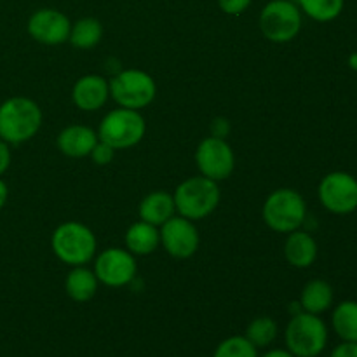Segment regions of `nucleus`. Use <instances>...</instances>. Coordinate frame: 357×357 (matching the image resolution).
I'll return each instance as SVG.
<instances>
[{
	"mask_svg": "<svg viewBox=\"0 0 357 357\" xmlns=\"http://www.w3.org/2000/svg\"><path fill=\"white\" fill-rule=\"evenodd\" d=\"M40 107L24 96H13L0 105V139L9 145L30 142L42 128Z\"/></svg>",
	"mask_w": 357,
	"mask_h": 357,
	"instance_id": "f257e3e1",
	"label": "nucleus"
},
{
	"mask_svg": "<svg viewBox=\"0 0 357 357\" xmlns=\"http://www.w3.org/2000/svg\"><path fill=\"white\" fill-rule=\"evenodd\" d=\"M173 199L176 206V215L192 222H199L216 211L222 201V192H220L218 181L199 174V176L181 181L174 190Z\"/></svg>",
	"mask_w": 357,
	"mask_h": 357,
	"instance_id": "f03ea898",
	"label": "nucleus"
},
{
	"mask_svg": "<svg viewBox=\"0 0 357 357\" xmlns=\"http://www.w3.org/2000/svg\"><path fill=\"white\" fill-rule=\"evenodd\" d=\"M52 253L70 267H80L94 260L98 241L93 230L80 222H65L51 236Z\"/></svg>",
	"mask_w": 357,
	"mask_h": 357,
	"instance_id": "7ed1b4c3",
	"label": "nucleus"
},
{
	"mask_svg": "<svg viewBox=\"0 0 357 357\" xmlns=\"http://www.w3.org/2000/svg\"><path fill=\"white\" fill-rule=\"evenodd\" d=\"M261 216L265 225L274 232H295L305 223L307 202L302 194L293 188H278L265 199Z\"/></svg>",
	"mask_w": 357,
	"mask_h": 357,
	"instance_id": "20e7f679",
	"label": "nucleus"
},
{
	"mask_svg": "<svg viewBox=\"0 0 357 357\" xmlns=\"http://www.w3.org/2000/svg\"><path fill=\"white\" fill-rule=\"evenodd\" d=\"M286 349L295 357H317L328 345V328L316 314L298 312L284 330Z\"/></svg>",
	"mask_w": 357,
	"mask_h": 357,
	"instance_id": "39448f33",
	"label": "nucleus"
},
{
	"mask_svg": "<svg viewBox=\"0 0 357 357\" xmlns=\"http://www.w3.org/2000/svg\"><path fill=\"white\" fill-rule=\"evenodd\" d=\"M98 138L115 150H128L136 146L146 132V122L138 110L115 108L108 112L100 122Z\"/></svg>",
	"mask_w": 357,
	"mask_h": 357,
	"instance_id": "423d86ee",
	"label": "nucleus"
},
{
	"mask_svg": "<svg viewBox=\"0 0 357 357\" xmlns=\"http://www.w3.org/2000/svg\"><path fill=\"white\" fill-rule=\"evenodd\" d=\"M258 24L268 42L288 44L302 30V10L291 0H271L261 9Z\"/></svg>",
	"mask_w": 357,
	"mask_h": 357,
	"instance_id": "0eeeda50",
	"label": "nucleus"
},
{
	"mask_svg": "<svg viewBox=\"0 0 357 357\" xmlns=\"http://www.w3.org/2000/svg\"><path fill=\"white\" fill-rule=\"evenodd\" d=\"M110 98L122 108L142 110L146 108L157 96V84L150 73L143 70L128 68L119 72L108 80Z\"/></svg>",
	"mask_w": 357,
	"mask_h": 357,
	"instance_id": "6e6552de",
	"label": "nucleus"
},
{
	"mask_svg": "<svg viewBox=\"0 0 357 357\" xmlns=\"http://www.w3.org/2000/svg\"><path fill=\"white\" fill-rule=\"evenodd\" d=\"M321 204L333 215H351L357 209V180L345 171H333L317 188Z\"/></svg>",
	"mask_w": 357,
	"mask_h": 357,
	"instance_id": "1a4fd4ad",
	"label": "nucleus"
},
{
	"mask_svg": "<svg viewBox=\"0 0 357 357\" xmlns=\"http://www.w3.org/2000/svg\"><path fill=\"white\" fill-rule=\"evenodd\" d=\"M195 162L202 176L220 183L236 169V153L227 139L208 136L195 150Z\"/></svg>",
	"mask_w": 357,
	"mask_h": 357,
	"instance_id": "9d476101",
	"label": "nucleus"
},
{
	"mask_svg": "<svg viewBox=\"0 0 357 357\" xmlns=\"http://www.w3.org/2000/svg\"><path fill=\"white\" fill-rule=\"evenodd\" d=\"M138 265L135 255L122 248H108L94 258V274L108 288L128 286L136 278Z\"/></svg>",
	"mask_w": 357,
	"mask_h": 357,
	"instance_id": "9b49d317",
	"label": "nucleus"
},
{
	"mask_svg": "<svg viewBox=\"0 0 357 357\" xmlns=\"http://www.w3.org/2000/svg\"><path fill=\"white\" fill-rule=\"evenodd\" d=\"M159 232L160 246L166 250L169 257L176 258V260H187L197 253L201 237H199V230L192 220L174 215L160 227Z\"/></svg>",
	"mask_w": 357,
	"mask_h": 357,
	"instance_id": "f8f14e48",
	"label": "nucleus"
},
{
	"mask_svg": "<svg viewBox=\"0 0 357 357\" xmlns=\"http://www.w3.org/2000/svg\"><path fill=\"white\" fill-rule=\"evenodd\" d=\"M72 21L65 13L52 7L37 9L26 23V31L35 42L44 45H61L68 42Z\"/></svg>",
	"mask_w": 357,
	"mask_h": 357,
	"instance_id": "ddd939ff",
	"label": "nucleus"
},
{
	"mask_svg": "<svg viewBox=\"0 0 357 357\" xmlns=\"http://www.w3.org/2000/svg\"><path fill=\"white\" fill-rule=\"evenodd\" d=\"M110 98V84L105 77L89 73L73 84L72 101L79 110L96 112L107 105Z\"/></svg>",
	"mask_w": 357,
	"mask_h": 357,
	"instance_id": "4468645a",
	"label": "nucleus"
},
{
	"mask_svg": "<svg viewBox=\"0 0 357 357\" xmlns=\"http://www.w3.org/2000/svg\"><path fill=\"white\" fill-rule=\"evenodd\" d=\"M100 142L98 132L89 126L72 124L66 126L61 132L58 135L56 145H58L59 152L72 159H82V157H89L93 152L94 145Z\"/></svg>",
	"mask_w": 357,
	"mask_h": 357,
	"instance_id": "2eb2a0df",
	"label": "nucleus"
},
{
	"mask_svg": "<svg viewBox=\"0 0 357 357\" xmlns=\"http://www.w3.org/2000/svg\"><path fill=\"white\" fill-rule=\"evenodd\" d=\"M317 243L310 234L303 230L289 232L284 241V258L291 267L309 268L317 258Z\"/></svg>",
	"mask_w": 357,
	"mask_h": 357,
	"instance_id": "dca6fc26",
	"label": "nucleus"
},
{
	"mask_svg": "<svg viewBox=\"0 0 357 357\" xmlns=\"http://www.w3.org/2000/svg\"><path fill=\"white\" fill-rule=\"evenodd\" d=\"M139 220L146 223H152L155 227H162L167 220L176 215V206H174L173 194L164 190L150 192L139 202Z\"/></svg>",
	"mask_w": 357,
	"mask_h": 357,
	"instance_id": "f3484780",
	"label": "nucleus"
},
{
	"mask_svg": "<svg viewBox=\"0 0 357 357\" xmlns=\"http://www.w3.org/2000/svg\"><path fill=\"white\" fill-rule=\"evenodd\" d=\"M126 250L135 257H146L152 255L160 246V232L159 227L146 223L143 220L135 222L128 229L124 237Z\"/></svg>",
	"mask_w": 357,
	"mask_h": 357,
	"instance_id": "a211bd4d",
	"label": "nucleus"
},
{
	"mask_svg": "<svg viewBox=\"0 0 357 357\" xmlns=\"http://www.w3.org/2000/svg\"><path fill=\"white\" fill-rule=\"evenodd\" d=\"M98 284H100V281H98L94 271L87 268L86 265H80V267H72V271L66 275L65 291L73 302L86 303L94 298Z\"/></svg>",
	"mask_w": 357,
	"mask_h": 357,
	"instance_id": "6ab92c4d",
	"label": "nucleus"
},
{
	"mask_svg": "<svg viewBox=\"0 0 357 357\" xmlns=\"http://www.w3.org/2000/svg\"><path fill=\"white\" fill-rule=\"evenodd\" d=\"M333 296V288H331L330 282L323 281V279H312L303 286L298 303L303 312L321 316L331 307Z\"/></svg>",
	"mask_w": 357,
	"mask_h": 357,
	"instance_id": "aec40b11",
	"label": "nucleus"
},
{
	"mask_svg": "<svg viewBox=\"0 0 357 357\" xmlns=\"http://www.w3.org/2000/svg\"><path fill=\"white\" fill-rule=\"evenodd\" d=\"M103 38V24L96 17H82L72 23L68 42L77 49H93Z\"/></svg>",
	"mask_w": 357,
	"mask_h": 357,
	"instance_id": "412c9836",
	"label": "nucleus"
},
{
	"mask_svg": "<svg viewBox=\"0 0 357 357\" xmlns=\"http://www.w3.org/2000/svg\"><path fill=\"white\" fill-rule=\"evenodd\" d=\"M331 324L344 342H357V302L347 300L338 303L331 316Z\"/></svg>",
	"mask_w": 357,
	"mask_h": 357,
	"instance_id": "4be33fe9",
	"label": "nucleus"
},
{
	"mask_svg": "<svg viewBox=\"0 0 357 357\" xmlns=\"http://www.w3.org/2000/svg\"><path fill=\"white\" fill-rule=\"evenodd\" d=\"M296 6L310 20L328 23L340 16L345 0H296Z\"/></svg>",
	"mask_w": 357,
	"mask_h": 357,
	"instance_id": "5701e85b",
	"label": "nucleus"
},
{
	"mask_svg": "<svg viewBox=\"0 0 357 357\" xmlns=\"http://www.w3.org/2000/svg\"><path fill=\"white\" fill-rule=\"evenodd\" d=\"M244 337L251 342L257 349L268 347L278 337V323L268 316L255 317L246 328Z\"/></svg>",
	"mask_w": 357,
	"mask_h": 357,
	"instance_id": "b1692460",
	"label": "nucleus"
},
{
	"mask_svg": "<svg viewBox=\"0 0 357 357\" xmlns=\"http://www.w3.org/2000/svg\"><path fill=\"white\" fill-rule=\"evenodd\" d=\"M213 357H258V349L244 335H236L220 342Z\"/></svg>",
	"mask_w": 357,
	"mask_h": 357,
	"instance_id": "393cba45",
	"label": "nucleus"
},
{
	"mask_svg": "<svg viewBox=\"0 0 357 357\" xmlns=\"http://www.w3.org/2000/svg\"><path fill=\"white\" fill-rule=\"evenodd\" d=\"M89 157L93 159V162L96 164V166H108V164L114 160L115 157V149H112L108 143L105 142H98L96 145H94L93 152L89 153Z\"/></svg>",
	"mask_w": 357,
	"mask_h": 357,
	"instance_id": "a878e982",
	"label": "nucleus"
},
{
	"mask_svg": "<svg viewBox=\"0 0 357 357\" xmlns=\"http://www.w3.org/2000/svg\"><path fill=\"white\" fill-rule=\"evenodd\" d=\"M253 0H218V7L229 16H241L250 9Z\"/></svg>",
	"mask_w": 357,
	"mask_h": 357,
	"instance_id": "bb28decb",
	"label": "nucleus"
},
{
	"mask_svg": "<svg viewBox=\"0 0 357 357\" xmlns=\"http://www.w3.org/2000/svg\"><path fill=\"white\" fill-rule=\"evenodd\" d=\"M230 132V122L225 117H216L211 122V136L225 139Z\"/></svg>",
	"mask_w": 357,
	"mask_h": 357,
	"instance_id": "cd10ccee",
	"label": "nucleus"
},
{
	"mask_svg": "<svg viewBox=\"0 0 357 357\" xmlns=\"http://www.w3.org/2000/svg\"><path fill=\"white\" fill-rule=\"evenodd\" d=\"M330 357H357V342H342L333 349Z\"/></svg>",
	"mask_w": 357,
	"mask_h": 357,
	"instance_id": "c85d7f7f",
	"label": "nucleus"
},
{
	"mask_svg": "<svg viewBox=\"0 0 357 357\" xmlns=\"http://www.w3.org/2000/svg\"><path fill=\"white\" fill-rule=\"evenodd\" d=\"M10 160H13V155H10L9 143L0 139V176L10 167Z\"/></svg>",
	"mask_w": 357,
	"mask_h": 357,
	"instance_id": "c756f323",
	"label": "nucleus"
},
{
	"mask_svg": "<svg viewBox=\"0 0 357 357\" xmlns=\"http://www.w3.org/2000/svg\"><path fill=\"white\" fill-rule=\"evenodd\" d=\"M260 357V356H258ZM261 357H295L291 354V352L288 351V349H272V351L265 352Z\"/></svg>",
	"mask_w": 357,
	"mask_h": 357,
	"instance_id": "7c9ffc66",
	"label": "nucleus"
},
{
	"mask_svg": "<svg viewBox=\"0 0 357 357\" xmlns=\"http://www.w3.org/2000/svg\"><path fill=\"white\" fill-rule=\"evenodd\" d=\"M7 199H9V188H7L6 181H3L2 178H0V209H2L3 206H6Z\"/></svg>",
	"mask_w": 357,
	"mask_h": 357,
	"instance_id": "2f4dec72",
	"label": "nucleus"
},
{
	"mask_svg": "<svg viewBox=\"0 0 357 357\" xmlns=\"http://www.w3.org/2000/svg\"><path fill=\"white\" fill-rule=\"evenodd\" d=\"M349 63H351L352 68L357 70V52H354V54H352L351 58H349Z\"/></svg>",
	"mask_w": 357,
	"mask_h": 357,
	"instance_id": "473e14b6",
	"label": "nucleus"
}]
</instances>
